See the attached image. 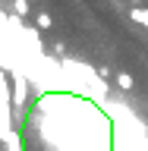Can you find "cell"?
Instances as JSON below:
<instances>
[{
	"label": "cell",
	"instance_id": "cell-1",
	"mask_svg": "<svg viewBox=\"0 0 148 151\" xmlns=\"http://www.w3.org/2000/svg\"><path fill=\"white\" fill-rule=\"evenodd\" d=\"M129 19H132V22H139L142 28H148V6H132Z\"/></svg>",
	"mask_w": 148,
	"mask_h": 151
},
{
	"label": "cell",
	"instance_id": "cell-2",
	"mask_svg": "<svg viewBox=\"0 0 148 151\" xmlns=\"http://www.w3.org/2000/svg\"><path fill=\"white\" fill-rule=\"evenodd\" d=\"M51 25H54V19H51V13H38V16H35V28H38V32H47Z\"/></svg>",
	"mask_w": 148,
	"mask_h": 151
},
{
	"label": "cell",
	"instance_id": "cell-3",
	"mask_svg": "<svg viewBox=\"0 0 148 151\" xmlns=\"http://www.w3.org/2000/svg\"><path fill=\"white\" fill-rule=\"evenodd\" d=\"M117 85H120L123 91H132V85H136V79H132L129 73H117Z\"/></svg>",
	"mask_w": 148,
	"mask_h": 151
},
{
	"label": "cell",
	"instance_id": "cell-4",
	"mask_svg": "<svg viewBox=\"0 0 148 151\" xmlns=\"http://www.w3.org/2000/svg\"><path fill=\"white\" fill-rule=\"evenodd\" d=\"M13 16H28V0H13Z\"/></svg>",
	"mask_w": 148,
	"mask_h": 151
},
{
	"label": "cell",
	"instance_id": "cell-5",
	"mask_svg": "<svg viewBox=\"0 0 148 151\" xmlns=\"http://www.w3.org/2000/svg\"><path fill=\"white\" fill-rule=\"evenodd\" d=\"M3 145H6V151H25V148H22V135H19V132H13V139L3 142Z\"/></svg>",
	"mask_w": 148,
	"mask_h": 151
},
{
	"label": "cell",
	"instance_id": "cell-6",
	"mask_svg": "<svg viewBox=\"0 0 148 151\" xmlns=\"http://www.w3.org/2000/svg\"><path fill=\"white\" fill-rule=\"evenodd\" d=\"M132 3H136V6H139V3H142V0H132Z\"/></svg>",
	"mask_w": 148,
	"mask_h": 151
}]
</instances>
